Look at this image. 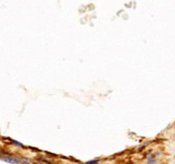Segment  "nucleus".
I'll list each match as a JSON object with an SVG mask.
<instances>
[{"label":"nucleus","mask_w":175,"mask_h":164,"mask_svg":"<svg viewBox=\"0 0 175 164\" xmlns=\"http://www.w3.org/2000/svg\"><path fill=\"white\" fill-rule=\"evenodd\" d=\"M0 159L3 160V161L7 162V163H11V164H19L21 163L20 159L17 158V157L15 156H12V155H2L0 157Z\"/></svg>","instance_id":"1"},{"label":"nucleus","mask_w":175,"mask_h":164,"mask_svg":"<svg viewBox=\"0 0 175 164\" xmlns=\"http://www.w3.org/2000/svg\"><path fill=\"white\" fill-rule=\"evenodd\" d=\"M156 162V160H155V158L154 157H149L148 158V164H154Z\"/></svg>","instance_id":"2"},{"label":"nucleus","mask_w":175,"mask_h":164,"mask_svg":"<svg viewBox=\"0 0 175 164\" xmlns=\"http://www.w3.org/2000/svg\"><path fill=\"white\" fill-rule=\"evenodd\" d=\"M98 162H99V160L95 159V160H91V161L86 162V164H97Z\"/></svg>","instance_id":"3"},{"label":"nucleus","mask_w":175,"mask_h":164,"mask_svg":"<svg viewBox=\"0 0 175 164\" xmlns=\"http://www.w3.org/2000/svg\"><path fill=\"white\" fill-rule=\"evenodd\" d=\"M34 164H49V163H45V162H34Z\"/></svg>","instance_id":"4"},{"label":"nucleus","mask_w":175,"mask_h":164,"mask_svg":"<svg viewBox=\"0 0 175 164\" xmlns=\"http://www.w3.org/2000/svg\"><path fill=\"white\" fill-rule=\"evenodd\" d=\"M1 156H2V151H0V157H1Z\"/></svg>","instance_id":"5"}]
</instances>
